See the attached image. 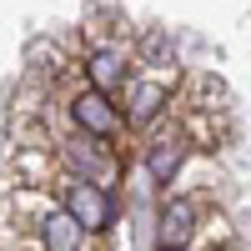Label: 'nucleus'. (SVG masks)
<instances>
[{"instance_id": "obj_1", "label": "nucleus", "mask_w": 251, "mask_h": 251, "mask_svg": "<svg viewBox=\"0 0 251 251\" xmlns=\"http://www.w3.org/2000/svg\"><path fill=\"white\" fill-rule=\"evenodd\" d=\"M66 211L86 226V231H106L111 226V196H106V186H96V181H80V176H71L66 181Z\"/></svg>"}, {"instance_id": "obj_2", "label": "nucleus", "mask_w": 251, "mask_h": 251, "mask_svg": "<svg viewBox=\"0 0 251 251\" xmlns=\"http://www.w3.org/2000/svg\"><path fill=\"white\" fill-rule=\"evenodd\" d=\"M60 151H66V161L75 166V176H80V181H96V186H106V181L116 176V161L106 156V141H100V136H86V131H75L66 146H60Z\"/></svg>"}, {"instance_id": "obj_3", "label": "nucleus", "mask_w": 251, "mask_h": 251, "mask_svg": "<svg viewBox=\"0 0 251 251\" xmlns=\"http://www.w3.org/2000/svg\"><path fill=\"white\" fill-rule=\"evenodd\" d=\"M71 121H75V131H86V136H100V141H106V136L121 131V121H126V116H121L100 91H80V96L71 100Z\"/></svg>"}, {"instance_id": "obj_4", "label": "nucleus", "mask_w": 251, "mask_h": 251, "mask_svg": "<svg viewBox=\"0 0 251 251\" xmlns=\"http://www.w3.org/2000/svg\"><path fill=\"white\" fill-rule=\"evenodd\" d=\"M186 151H191V141H186L181 126H171V131H156V141L146 146V171H151L156 181H171V176L181 171Z\"/></svg>"}, {"instance_id": "obj_5", "label": "nucleus", "mask_w": 251, "mask_h": 251, "mask_svg": "<svg viewBox=\"0 0 251 251\" xmlns=\"http://www.w3.org/2000/svg\"><path fill=\"white\" fill-rule=\"evenodd\" d=\"M80 236H86V226H80L66 206H50V211L40 216V246L46 251H80Z\"/></svg>"}, {"instance_id": "obj_6", "label": "nucleus", "mask_w": 251, "mask_h": 251, "mask_svg": "<svg viewBox=\"0 0 251 251\" xmlns=\"http://www.w3.org/2000/svg\"><path fill=\"white\" fill-rule=\"evenodd\" d=\"M86 75H91V91H116L126 75H131V55L126 50H116V46H106V50H91L86 55Z\"/></svg>"}, {"instance_id": "obj_7", "label": "nucleus", "mask_w": 251, "mask_h": 251, "mask_svg": "<svg viewBox=\"0 0 251 251\" xmlns=\"http://www.w3.org/2000/svg\"><path fill=\"white\" fill-rule=\"evenodd\" d=\"M191 231H196V201H186V196L166 201L161 206V246L181 251L186 241H191Z\"/></svg>"}, {"instance_id": "obj_8", "label": "nucleus", "mask_w": 251, "mask_h": 251, "mask_svg": "<svg viewBox=\"0 0 251 251\" xmlns=\"http://www.w3.org/2000/svg\"><path fill=\"white\" fill-rule=\"evenodd\" d=\"M166 100H171V86H166V80H131L126 121H131V126H146V121H156Z\"/></svg>"}, {"instance_id": "obj_9", "label": "nucleus", "mask_w": 251, "mask_h": 251, "mask_svg": "<svg viewBox=\"0 0 251 251\" xmlns=\"http://www.w3.org/2000/svg\"><path fill=\"white\" fill-rule=\"evenodd\" d=\"M161 251H171V246H161Z\"/></svg>"}]
</instances>
